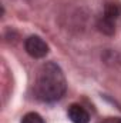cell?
I'll return each mask as SVG.
<instances>
[{"label": "cell", "mask_w": 121, "mask_h": 123, "mask_svg": "<svg viewBox=\"0 0 121 123\" xmlns=\"http://www.w3.org/2000/svg\"><path fill=\"white\" fill-rule=\"evenodd\" d=\"M98 123H121V117L110 116V117H104L103 120H100Z\"/></svg>", "instance_id": "cell-6"}, {"label": "cell", "mask_w": 121, "mask_h": 123, "mask_svg": "<svg viewBox=\"0 0 121 123\" xmlns=\"http://www.w3.org/2000/svg\"><path fill=\"white\" fill-rule=\"evenodd\" d=\"M24 49L33 59H43L49 53V44L40 36H29L24 40Z\"/></svg>", "instance_id": "cell-3"}, {"label": "cell", "mask_w": 121, "mask_h": 123, "mask_svg": "<svg viewBox=\"0 0 121 123\" xmlns=\"http://www.w3.org/2000/svg\"><path fill=\"white\" fill-rule=\"evenodd\" d=\"M67 116H68V119L73 123H88L90 122V113H88V110L84 106L78 105V103H73L68 107Z\"/></svg>", "instance_id": "cell-4"}, {"label": "cell", "mask_w": 121, "mask_h": 123, "mask_svg": "<svg viewBox=\"0 0 121 123\" xmlns=\"http://www.w3.org/2000/svg\"><path fill=\"white\" fill-rule=\"evenodd\" d=\"M121 16V4L116 0H108L104 4L103 14L98 19V29L104 34H114L116 31V20Z\"/></svg>", "instance_id": "cell-2"}, {"label": "cell", "mask_w": 121, "mask_h": 123, "mask_svg": "<svg viewBox=\"0 0 121 123\" xmlns=\"http://www.w3.org/2000/svg\"><path fill=\"white\" fill-rule=\"evenodd\" d=\"M33 90L40 102L51 103L60 100L67 92V80L60 66L54 62L43 63L37 69Z\"/></svg>", "instance_id": "cell-1"}, {"label": "cell", "mask_w": 121, "mask_h": 123, "mask_svg": "<svg viewBox=\"0 0 121 123\" xmlns=\"http://www.w3.org/2000/svg\"><path fill=\"white\" fill-rule=\"evenodd\" d=\"M20 123H46V122H44V119H43L38 113H36V112H29V113H26V115L22 117V122Z\"/></svg>", "instance_id": "cell-5"}]
</instances>
